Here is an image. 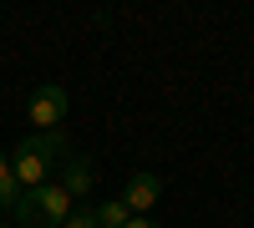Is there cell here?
Instances as JSON below:
<instances>
[{
  "instance_id": "4",
  "label": "cell",
  "mask_w": 254,
  "mask_h": 228,
  "mask_svg": "<svg viewBox=\"0 0 254 228\" xmlns=\"http://www.w3.org/2000/svg\"><path fill=\"white\" fill-rule=\"evenodd\" d=\"M158 198H163V178L158 173H132L127 188H122V208L132 213V218H147V213L158 208Z\"/></svg>"
},
{
  "instance_id": "3",
  "label": "cell",
  "mask_w": 254,
  "mask_h": 228,
  "mask_svg": "<svg viewBox=\"0 0 254 228\" xmlns=\"http://www.w3.org/2000/svg\"><path fill=\"white\" fill-rule=\"evenodd\" d=\"M31 127L36 132H61V122H66L71 112V91L61 87V81H41V87L31 91Z\"/></svg>"
},
{
  "instance_id": "8",
  "label": "cell",
  "mask_w": 254,
  "mask_h": 228,
  "mask_svg": "<svg viewBox=\"0 0 254 228\" xmlns=\"http://www.w3.org/2000/svg\"><path fill=\"white\" fill-rule=\"evenodd\" d=\"M61 228H97V218H92V208H71V218Z\"/></svg>"
},
{
  "instance_id": "2",
  "label": "cell",
  "mask_w": 254,
  "mask_h": 228,
  "mask_svg": "<svg viewBox=\"0 0 254 228\" xmlns=\"http://www.w3.org/2000/svg\"><path fill=\"white\" fill-rule=\"evenodd\" d=\"M10 213H15V228H61L71 218V193L61 182H41V188L20 193Z\"/></svg>"
},
{
  "instance_id": "6",
  "label": "cell",
  "mask_w": 254,
  "mask_h": 228,
  "mask_svg": "<svg viewBox=\"0 0 254 228\" xmlns=\"http://www.w3.org/2000/svg\"><path fill=\"white\" fill-rule=\"evenodd\" d=\"M20 203V182H15V173H10V152H0V208H15Z\"/></svg>"
},
{
  "instance_id": "9",
  "label": "cell",
  "mask_w": 254,
  "mask_h": 228,
  "mask_svg": "<svg viewBox=\"0 0 254 228\" xmlns=\"http://www.w3.org/2000/svg\"><path fill=\"white\" fill-rule=\"evenodd\" d=\"M127 228H158L153 218H127Z\"/></svg>"
},
{
  "instance_id": "10",
  "label": "cell",
  "mask_w": 254,
  "mask_h": 228,
  "mask_svg": "<svg viewBox=\"0 0 254 228\" xmlns=\"http://www.w3.org/2000/svg\"><path fill=\"white\" fill-rule=\"evenodd\" d=\"M0 228H5V223H0Z\"/></svg>"
},
{
  "instance_id": "5",
  "label": "cell",
  "mask_w": 254,
  "mask_h": 228,
  "mask_svg": "<svg viewBox=\"0 0 254 228\" xmlns=\"http://www.w3.org/2000/svg\"><path fill=\"white\" fill-rule=\"evenodd\" d=\"M56 182L71 193V203H76V198H87V193L97 188V168H92V157L66 152V157H61V178H56Z\"/></svg>"
},
{
  "instance_id": "1",
  "label": "cell",
  "mask_w": 254,
  "mask_h": 228,
  "mask_svg": "<svg viewBox=\"0 0 254 228\" xmlns=\"http://www.w3.org/2000/svg\"><path fill=\"white\" fill-rule=\"evenodd\" d=\"M61 157H66V137H61V132H26L15 142V152H10V173L20 182V193L51 182V168Z\"/></svg>"
},
{
  "instance_id": "7",
  "label": "cell",
  "mask_w": 254,
  "mask_h": 228,
  "mask_svg": "<svg viewBox=\"0 0 254 228\" xmlns=\"http://www.w3.org/2000/svg\"><path fill=\"white\" fill-rule=\"evenodd\" d=\"M92 218H97V228H127V218H132V213L122 208V198H112V203H97Z\"/></svg>"
}]
</instances>
